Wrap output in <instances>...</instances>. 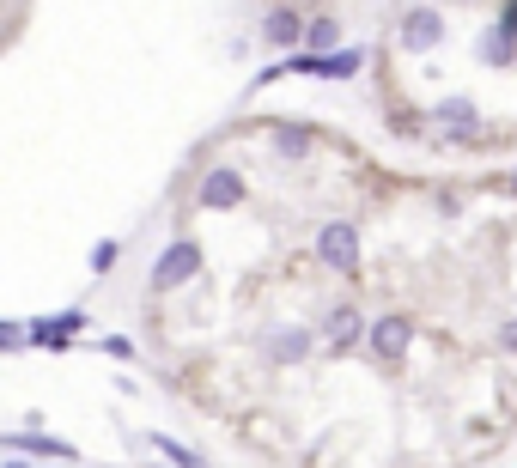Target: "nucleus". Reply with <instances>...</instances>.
<instances>
[{"instance_id":"8","label":"nucleus","mask_w":517,"mask_h":468,"mask_svg":"<svg viewBox=\"0 0 517 468\" xmlns=\"http://www.w3.org/2000/svg\"><path fill=\"white\" fill-rule=\"evenodd\" d=\"M244 177L232 171V165H213V171H201V189H195V201L201 207H213V213H232V207H244Z\"/></svg>"},{"instance_id":"14","label":"nucleus","mask_w":517,"mask_h":468,"mask_svg":"<svg viewBox=\"0 0 517 468\" xmlns=\"http://www.w3.org/2000/svg\"><path fill=\"white\" fill-rule=\"evenodd\" d=\"M146 444L165 456V468H207V456H201V450H189V444H177L171 432H146Z\"/></svg>"},{"instance_id":"6","label":"nucleus","mask_w":517,"mask_h":468,"mask_svg":"<svg viewBox=\"0 0 517 468\" xmlns=\"http://www.w3.org/2000/svg\"><path fill=\"white\" fill-rule=\"evenodd\" d=\"M25 329H31V347L67 353V347H73V335H86V310L73 304V310H55V317H37V323H25Z\"/></svg>"},{"instance_id":"13","label":"nucleus","mask_w":517,"mask_h":468,"mask_svg":"<svg viewBox=\"0 0 517 468\" xmlns=\"http://www.w3.org/2000/svg\"><path fill=\"white\" fill-rule=\"evenodd\" d=\"M335 49H347V43H341V19L323 7V13H311V25H305V55H335Z\"/></svg>"},{"instance_id":"1","label":"nucleus","mask_w":517,"mask_h":468,"mask_svg":"<svg viewBox=\"0 0 517 468\" xmlns=\"http://www.w3.org/2000/svg\"><path fill=\"white\" fill-rule=\"evenodd\" d=\"M201 268H207L201 244L189 238V231H177V238H171V244L153 256V274H146V286H153V292H177V286H189Z\"/></svg>"},{"instance_id":"12","label":"nucleus","mask_w":517,"mask_h":468,"mask_svg":"<svg viewBox=\"0 0 517 468\" xmlns=\"http://www.w3.org/2000/svg\"><path fill=\"white\" fill-rule=\"evenodd\" d=\"M365 329H372V323L359 317V304H335V310H323V335H329V347H335V353L359 347V341H365Z\"/></svg>"},{"instance_id":"4","label":"nucleus","mask_w":517,"mask_h":468,"mask_svg":"<svg viewBox=\"0 0 517 468\" xmlns=\"http://www.w3.org/2000/svg\"><path fill=\"white\" fill-rule=\"evenodd\" d=\"M396 37H402L408 55L438 49V43H445V7H402L396 13Z\"/></svg>"},{"instance_id":"15","label":"nucleus","mask_w":517,"mask_h":468,"mask_svg":"<svg viewBox=\"0 0 517 468\" xmlns=\"http://www.w3.org/2000/svg\"><path fill=\"white\" fill-rule=\"evenodd\" d=\"M268 140H274V152H280V159H292V165H299V159H311V128H299V122H280Z\"/></svg>"},{"instance_id":"18","label":"nucleus","mask_w":517,"mask_h":468,"mask_svg":"<svg viewBox=\"0 0 517 468\" xmlns=\"http://www.w3.org/2000/svg\"><path fill=\"white\" fill-rule=\"evenodd\" d=\"M31 347V329L25 323H0V353H25Z\"/></svg>"},{"instance_id":"3","label":"nucleus","mask_w":517,"mask_h":468,"mask_svg":"<svg viewBox=\"0 0 517 468\" xmlns=\"http://www.w3.org/2000/svg\"><path fill=\"white\" fill-rule=\"evenodd\" d=\"M317 262H323L329 274H359V225H353V219L317 225Z\"/></svg>"},{"instance_id":"16","label":"nucleus","mask_w":517,"mask_h":468,"mask_svg":"<svg viewBox=\"0 0 517 468\" xmlns=\"http://www.w3.org/2000/svg\"><path fill=\"white\" fill-rule=\"evenodd\" d=\"M511 55H517V49H511L499 31H487V37H481V61H487V67H511Z\"/></svg>"},{"instance_id":"11","label":"nucleus","mask_w":517,"mask_h":468,"mask_svg":"<svg viewBox=\"0 0 517 468\" xmlns=\"http://www.w3.org/2000/svg\"><path fill=\"white\" fill-rule=\"evenodd\" d=\"M0 450L7 456H43V462H80V450L67 438H43V432H13V438H0Z\"/></svg>"},{"instance_id":"23","label":"nucleus","mask_w":517,"mask_h":468,"mask_svg":"<svg viewBox=\"0 0 517 468\" xmlns=\"http://www.w3.org/2000/svg\"><path fill=\"white\" fill-rule=\"evenodd\" d=\"M0 468H31V462H25V456H7V462H0Z\"/></svg>"},{"instance_id":"17","label":"nucleus","mask_w":517,"mask_h":468,"mask_svg":"<svg viewBox=\"0 0 517 468\" xmlns=\"http://www.w3.org/2000/svg\"><path fill=\"white\" fill-rule=\"evenodd\" d=\"M116 256H122V238H104V244H92V274H110V268H116Z\"/></svg>"},{"instance_id":"2","label":"nucleus","mask_w":517,"mask_h":468,"mask_svg":"<svg viewBox=\"0 0 517 468\" xmlns=\"http://www.w3.org/2000/svg\"><path fill=\"white\" fill-rule=\"evenodd\" d=\"M359 67H365V49H353V43L335 49V55H305L299 49V55L280 61V80H286V73H292V80H353Z\"/></svg>"},{"instance_id":"22","label":"nucleus","mask_w":517,"mask_h":468,"mask_svg":"<svg viewBox=\"0 0 517 468\" xmlns=\"http://www.w3.org/2000/svg\"><path fill=\"white\" fill-rule=\"evenodd\" d=\"M499 189H505V195H517V171H505V177H499Z\"/></svg>"},{"instance_id":"20","label":"nucleus","mask_w":517,"mask_h":468,"mask_svg":"<svg viewBox=\"0 0 517 468\" xmlns=\"http://www.w3.org/2000/svg\"><path fill=\"white\" fill-rule=\"evenodd\" d=\"M98 347H104V353H110V359H134V341H128V335H104V341H98Z\"/></svg>"},{"instance_id":"7","label":"nucleus","mask_w":517,"mask_h":468,"mask_svg":"<svg viewBox=\"0 0 517 468\" xmlns=\"http://www.w3.org/2000/svg\"><path fill=\"white\" fill-rule=\"evenodd\" d=\"M305 25H311L305 7H268V13H262V43L299 55V49H305Z\"/></svg>"},{"instance_id":"9","label":"nucleus","mask_w":517,"mask_h":468,"mask_svg":"<svg viewBox=\"0 0 517 468\" xmlns=\"http://www.w3.org/2000/svg\"><path fill=\"white\" fill-rule=\"evenodd\" d=\"M432 122H438V140H451V146H463V140L481 134V110L469 98H438L432 104Z\"/></svg>"},{"instance_id":"21","label":"nucleus","mask_w":517,"mask_h":468,"mask_svg":"<svg viewBox=\"0 0 517 468\" xmlns=\"http://www.w3.org/2000/svg\"><path fill=\"white\" fill-rule=\"evenodd\" d=\"M499 347H505V353H517V317H505V323H499Z\"/></svg>"},{"instance_id":"19","label":"nucleus","mask_w":517,"mask_h":468,"mask_svg":"<svg viewBox=\"0 0 517 468\" xmlns=\"http://www.w3.org/2000/svg\"><path fill=\"white\" fill-rule=\"evenodd\" d=\"M493 31H499V37H505V43L517 49V7H511V0H505V7H499V25H493Z\"/></svg>"},{"instance_id":"10","label":"nucleus","mask_w":517,"mask_h":468,"mask_svg":"<svg viewBox=\"0 0 517 468\" xmlns=\"http://www.w3.org/2000/svg\"><path fill=\"white\" fill-rule=\"evenodd\" d=\"M311 329H299V323H280V329H268L262 335V359L268 365H305L311 359Z\"/></svg>"},{"instance_id":"5","label":"nucleus","mask_w":517,"mask_h":468,"mask_svg":"<svg viewBox=\"0 0 517 468\" xmlns=\"http://www.w3.org/2000/svg\"><path fill=\"white\" fill-rule=\"evenodd\" d=\"M408 347H414V323H408V317H396V310L365 329V353H372L378 365H402V359H408Z\"/></svg>"}]
</instances>
